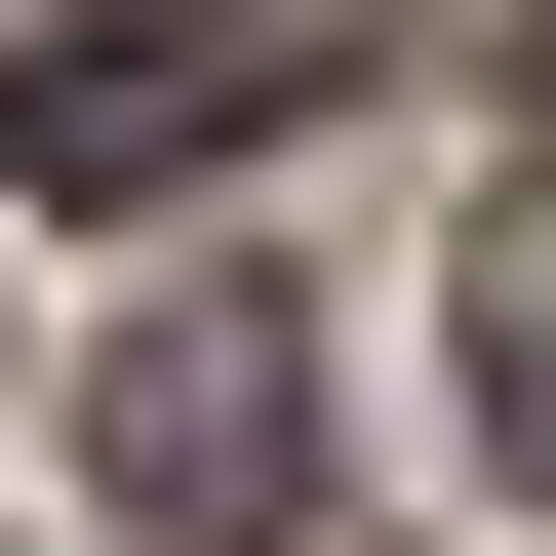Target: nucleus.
I'll return each mask as SVG.
<instances>
[{
	"mask_svg": "<svg viewBox=\"0 0 556 556\" xmlns=\"http://www.w3.org/2000/svg\"><path fill=\"white\" fill-rule=\"evenodd\" d=\"M477 477H517V517H556V160L477 199Z\"/></svg>",
	"mask_w": 556,
	"mask_h": 556,
	"instance_id": "3",
	"label": "nucleus"
},
{
	"mask_svg": "<svg viewBox=\"0 0 556 556\" xmlns=\"http://www.w3.org/2000/svg\"><path fill=\"white\" fill-rule=\"evenodd\" d=\"M318 80H358V0H80V40H0V199H199Z\"/></svg>",
	"mask_w": 556,
	"mask_h": 556,
	"instance_id": "1",
	"label": "nucleus"
},
{
	"mask_svg": "<svg viewBox=\"0 0 556 556\" xmlns=\"http://www.w3.org/2000/svg\"><path fill=\"white\" fill-rule=\"evenodd\" d=\"M80 438H119V517H160V556H278V517H318V358H278L239 278H199V318H119Z\"/></svg>",
	"mask_w": 556,
	"mask_h": 556,
	"instance_id": "2",
	"label": "nucleus"
}]
</instances>
